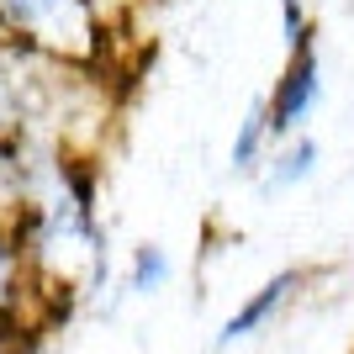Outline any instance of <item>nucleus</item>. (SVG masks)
<instances>
[{"label": "nucleus", "instance_id": "f03ea898", "mask_svg": "<svg viewBox=\"0 0 354 354\" xmlns=\"http://www.w3.org/2000/svg\"><path fill=\"white\" fill-rule=\"evenodd\" d=\"M286 69L275 80V90L265 95V127H270V143H281V138L301 133L307 117L317 111L323 101V59H317V27L301 32L296 43H286Z\"/></svg>", "mask_w": 354, "mask_h": 354}, {"label": "nucleus", "instance_id": "20e7f679", "mask_svg": "<svg viewBox=\"0 0 354 354\" xmlns=\"http://www.w3.org/2000/svg\"><path fill=\"white\" fill-rule=\"evenodd\" d=\"M32 291V270H27V254L16 243V227H11V212H0V328L11 323L21 301Z\"/></svg>", "mask_w": 354, "mask_h": 354}, {"label": "nucleus", "instance_id": "423d86ee", "mask_svg": "<svg viewBox=\"0 0 354 354\" xmlns=\"http://www.w3.org/2000/svg\"><path fill=\"white\" fill-rule=\"evenodd\" d=\"M265 153H270L265 101H254L249 111H243V122H238V133H233V153H227V164H233V175H254V169L265 164Z\"/></svg>", "mask_w": 354, "mask_h": 354}, {"label": "nucleus", "instance_id": "0eeeda50", "mask_svg": "<svg viewBox=\"0 0 354 354\" xmlns=\"http://www.w3.org/2000/svg\"><path fill=\"white\" fill-rule=\"evenodd\" d=\"M169 275H175L169 254H164L159 243H143V249L133 254V270H127V291L133 296H153V291L169 286Z\"/></svg>", "mask_w": 354, "mask_h": 354}, {"label": "nucleus", "instance_id": "6e6552de", "mask_svg": "<svg viewBox=\"0 0 354 354\" xmlns=\"http://www.w3.org/2000/svg\"><path fill=\"white\" fill-rule=\"evenodd\" d=\"M317 27V16L307 11V0H281V37L286 43H296L301 32H312Z\"/></svg>", "mask_w": 354, "mask_h": 354}, {"label": "nucleus", "instance_id": "7ed1b4c3", "mask_svg": "<svg viewBox=\"0 0 354 354\" xmlns=\"http://www.w3.org/2000/svg\"><path fill=\"white\" fill-rule=\"evenodd\" d=\"M296 286H301V270H281V275H270V281L259 286V291H254L249 301H243V307H238L233 317H227V323H222V333H217V349L254 339V333H259V328H265L270 317H275V312H281L286 301L296 296Z\"/></svg>", "mask_w": 354, "mask_h": 354}, {"label": "nucleus", "instance_id": "f257e3e1", "mask_svg": "<svg viewBox=\"0 0 354 354\" xmlns=\"http://www.w3.org/2000/svg\"><path fill=\"white\" fill-rule=\"evenodd\" d=\"M0 32L53 64L95 69L106 59L111 21L101 0H0Z\"/></svg>", "mask_w": 354, "mask_h": 354}, {"label": "nucleus", "instance_id": "39448f33", "mask_svg": "<svg viewBox=\"0 0 354 354\" xmlns=\"http://www.w3.org/2000/svg\"><path fill=\"white\" fill-rule=\"evenodd\" d=\"M317 159H323V148H317V138H307V133H291V138H281V143H270L265 191H291V185L312 180Z\"/></svg>", "mask_w": 354, "mask_h": 354}]
</instances>
